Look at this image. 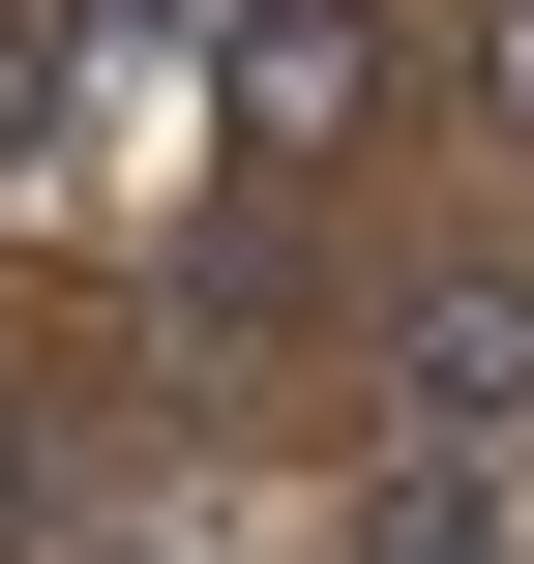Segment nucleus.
<instances>
[{"label": "nucleus", "mask_w": 534, "mask_h": 564, "mask_svg": "<svg viewBox=\"0 0 534 564\" xmlns=\"http://www.w3.org/2000/svg\"><path fill=\"white\" fill-rule=\"evenodd\" d=\"M386 476H534V268L386 297Z\"/></svg>", "instance_id": "obj_2"}, {"label": "nucleus", "mask_w": 534, "mask_h": 564, "mask_svg": "<svg viewBox=\"0 0 534 564\" xmlns=\"http://www.w3.org/2000/svg\"><path fill=\"white\" fill-rule=\"evenodd\" d=\"M178 30H208V149H238L268 208L386 119V0H178Z\"/></svg>", "instance_id": "obj_1"}, {"label": "nucleus", "mask_w": 534, "mask_h": 564, "mask_svg": "<svg viewBox=\"0 0 534 564\" xmlns=\"http://www.w3.org/2000/svg\"><path fill=\"white\" fill-rule=\"evenodd\" d=\"M446 89H476V149L534 178V0H476V30H446Z\"/></svg>", "instance_id": "obj_3"}, {"label": "nucleus", "mask_w": 534, "mask_h": 564, "mask_svg": "<svg viewBox=\"0 0 534 564\" xmlns=\"http://www.w3.org/2000/svg\"><path fill=\"white\" fill-rule=\"evenodd\" d=\"M59 89H89V30H59V0H0V149H59Z\"/></svg>", "instance_id": "obj_4"}]
</instances>
